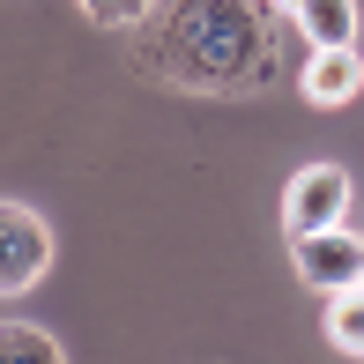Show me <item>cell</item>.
Returning a JSON list of instances; mask_svg holds the SVG:
<instances>
[{"instance_id": "1", "label": "cell", "mask_w": 364, "mask_h": 364, "mask_svg": "<svg viewBox=\"0 0 364 364\" xmlns=\"http://www.w3.org/2000/svg\"><path fill=\"white\" fill-rule=\"evenodd\" d=\"M275 45H283L275 0H156L141 15L134 60L156 82L230 97L275 82Z\"/></svg>"}, {"instance_id": "2", "label": "cell", "mask_w": 364, "mask_h": 364, "mask_svg": "<svg viewBox=\"0 0 364 364\" xmlns=\"http://www.w3.org/2000/svg\"><path fill=\"white\" fill-rule=\"evenodd\" d=\"M45 268H53V230H45V216L23 208V201H0V297H23Z\"/></svg>"}, {"instance_id": "3", "label": "cell", "mask_w": 364, "mask_h": 364, "mask_svg": "<svg viewBox=\"0 0 364 364\" xmlns=\"http://www.w3.org/2000/svg\"><path fill=\"white\" fill-rule=\"evenodd\" d=\"M342 216H350V171L342 164H305L283 193V230L312 238V230H335Z\"/></svg>"}, {"instance_id": "4", "label": "cell", "mask_w": 364, "mask_h": 364, "mask_svg": "<svg viewBox=\"0 0 364 364\" xmlns=\"http://www.w3.org/2000/svg\"><path fill=\"white\" fill-rule=\"evenodd\" d=\"M290 253H297V283L320 290V297L364 283V238H357V230H342V223H335V230H312V238H290Z\"/></svg>"}, {"instance_id": "5", "label": "cell", "mask_w": 364, "mask_h": 364, "mask_svg": "<svg viewBox=\"0 0 364 364\" xmlns=\"http://www.w3.org/2000/svg\"><path fill=\"white\" fill-rule=\"evenodd\" d=\"M297 90H305V105H350V97L364 90V60H357V45H327V53H312L305 60V75H297Z\"/></svg>"}, {"instance_id": "6", "label": "cell", "mask_w": 364, "mask_h": 364, "mask_svg": "<svg viewBox=\"0 0 364 364\" xmlns=\"http://www.w3.org/2000/svg\"><path fill=\"white\" fill-rule=\"evenodd\" d=\"M290 23L305 30L312 53H327V45H357V0H297Z\"/></svg>"}, {"instance_id": "7", "label": "cell", "mask_w": 364, "mask_h": 364, "mask_svg": "<svg viewBox=\"0 0 364 364\" xmlns=\"http://www.w3.org/2000/svg\"><path fill=\"white\" fill-rule=\"evenodd\" d=\"M0 364H68V357H60V342L45 335V327L0 320Z\"/></svg>"}, {"instance_id": "8", "label": "cell", "mask_w": 364, "mask_h": 364, "mask_svg": "<svg viewBox=\"0 0 364 364\" xmlns=\"http://www.w3.org/2000/svg\"><path fill=\"white\" fill-rule=\"evenodd\" d=\"M327 342L350 350V357H364V283H350V290L327 297Z\"/></svg>"}, {"instance_id": "9", "label": "cell", "mask_w": 364, "mask_h": 364, "mask_svg": "<svg viewBox=\"0 0 364 364\" xmlns=\"http://www.w3.org/2000/svg\"><path fill=\"white\" fill-rule=\"evenodd\" d=\"M75 8L90 15V23H119V30H127V23H141L156 0H75Z\"/></svg>"}, {"instance_id": "10", "label": "cell", "mask_w": 364, "mask_h": 364, "mask_svg": "<svg viewBox=\"0 0 364 364\" xmlns=\"http://www.w3.org/2000/svg\"><path fill=\"white\" fill-rule=\"evenodd\" d=\"M275 8H297V0H275Z\"/></svg>"}]
</instances>
